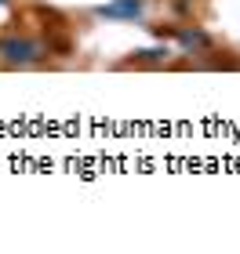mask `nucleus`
<instances>
[{
    "label": "nucleus",
    "mask_w": 240,
    "mask_h": 254,
    "mask_svg": "<svg viewBox=\"0 0 240 254\" xmlns=\"http://www.w3.org/2000/svg\"><path fill=\"white\" fill-rule=\"evenodd\" d=\"M4 51H7V59H33L29 51H37V48H29V44H18V40H11V44H4Z\"/></svg>",
    "instance_id": "1"
}]
</instances>
